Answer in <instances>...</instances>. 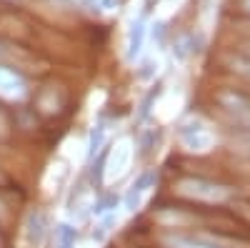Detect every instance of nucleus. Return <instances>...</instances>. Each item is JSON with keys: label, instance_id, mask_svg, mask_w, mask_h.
I'll return each instance as SVG.
<instances>
[{"label": "nucleus", "instance_id": "7ed1b4c3", "mask_svg": "<svg viewBox=\"0 0 250 248\" xmlns=\"http://www.w3.org/2000/svg\"><path fill=\"white\" fill-rule=\"evenodd\" d=\"M28 95V86L20 73H15L13 68L0 66V98L8 103H20Z\"/></svg>", "mask_w": 250, "mask_h": 248}, {"label": "nucleus", "instance_id": "f03ea898", "mask_svg": "<svg viewBox=\"0 0 250 248\" xmlns=\"http://www.w3.org/2000/svg\"><path fill=\"white\" fill-rule=\"evenodd\" d=\"M180 143L185 151H193V153H205L213 148L215 143V135L210 131V126H208L205 120L200 118H190L188 123H183L180 128Z\"/></svg>", "mask_w": 250, "mask_h": 248}, {"label": "nucleus", "instance_id": "f257e3e1", "mask_svg": "<svg viewBox=\"0 0 250 248\" xmlns=\"http://www.w3.org/2000/svg\"><path fill=\"white\" fill-rule=\"evenodd\" d=\"M180 196L193 198V201H205V203H220L228 198V188L213 180H203V178H183L175 188Z\"/></svg>", "mask_w": 250, "mask_h": 248}, {"label": "nucleus", "instance_id": "9d476101", "mask_svg": "<svg viewBox=\"0 0 250 248\" xmlns=\"http://www.w3.org/2000/svg\"><path fill=\"white\" fill-rule=\"evenodd\" d=\"M5 128H8V123H5L3 113H0V135H5Z\"/></svg>", "mask_w": 250, "mask_h": 248}, {"label": "nucleus", "instance_id": "39448f33", "mask_svg": "<svg viewBox=\"0 0 250 248\" xmlns=\"http://www.w3.org/2000/svg\"><path fill=\"white\" fill-rule=\"evenodd\" d=\"M128 163H130V140L125 138V140H120L118 146H115V151H113V156H110V160H108L105 178L113 180V178L123 176L125 171H128Z\"/></svg>", "mask_w": 250, "mask_h": 248}, {"label": "nucleus", "instance_id": "ddd939ff", "mask_svg": "<svg viewBox=\"0 0 250 248\" xmlns=\"http://www.w3.org/2000/svg\"><path fill=\"white\" fill-rule=\"evenodd\" d=\"M245 5H248V10H250V0H245Z\"/></svg>", "mask_w": 250, "mask_h": 248}, {"label": "nucleus", "instance_id": "6e6552de", "mask_svg": "<svg viewBox=\"0 0 250 248\" xmlns=\"http://www.w3.org/2000/svg\"><path fill=\"white\" fill-rule=\"evenodd\" d=\"M93 8H98L100 13H115L118 5H120V0H90Z\"/></svg>", "mask_w": 250, "mask_h": 248}, {"label": "nucleus", "instance_id": "423d86ee", "mask_svg": "<svg viewBox=\"0 0 250 248\" xmlns=\"http://www.w3.org/2000/svg\"><path fill=\"white\" fill-rule=\"evenodd\" d=\"M153 183H155V176H153V173H143V176H138V178H135V183L130 185L128 198H125V205H128V211H135L138 205L143 203V198L150 193Z\"/></svg>", "mask_w": 250, "mask_h": 248}, {"label": "nucleus", "instance_id": "f8f14e48", "mask_svg": "<svg viewBox=\"0 0 250 248\" xmlns=\"http://www.w3.org/2000/svg\"><path fill=\"white\" fill-rule=\"evenodd\" d=\"M5 216V211H3V203H0V218H3Z\"/></svg>", "mask_w": 250, "mask_h": 248}, {"label": "nucleus", "instance_id": "9b49d317", "mask_svg": "<svg viewBox=\"0 0 250 248\" xmlns=\"http://www.w3.org/2000/svg\"><path fill=\"white\" fill-rule=\"evenodd\" d=\"M243 143H245V146L250 148V135H248V138H243Z\"/></svg>", "mask_w": 250, "mask_h": 248}, {"label": "nucleus", "instance_id": "20e7f679", "mask_svg": "<svg viewBox=\"0 0 250 248\" xmlns=\"http://www.w3.org/2000/svg\"><path fill=\"white\" fill-rule=\"evenodd\" d=\"M220 106L238 126L250 131V100L240 93H220Z\"/></svg>", "mask_w": 250, "mask_h": 248}, {"label": "nucleus", "instance_id": "1a4fd4ad", "mask_svg": "<svg viewBox=\"0 0 250 248\" xmlns=\"http://www.w3.org/2000/svg\"><path fill=\"white\" fill-rule=\"evenodd\" d=\"M58 248H75V236L68 228H62L58 233Z\"/></svg>", "mask_w": 250, "mask_h": 248}, {"label": "nucleus", "instance_id": "0eeeda50", "mask_svg": "<svg viewBox=\"0 0 250 248\" xmlns=\"http://www.w3.org/2000/svg\"><path fill=\"white\" fill-rule=\"evenodd\" d=\"M163 243L168 248H220L218 243L203 241V238H193V236H180V233L163 236Z\"/></svg>", "mask_w": 250, "mask_h": 248}]
</instances>
